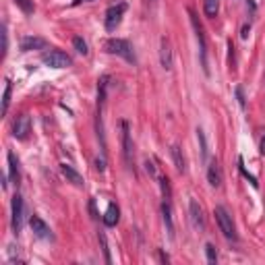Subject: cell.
<instances>
[{"mask_svg":"<svg viewBox=\"0 0 265 265\" xmlns=\"http://www.w3.org/2000/svg\"><path fill=\"white\" fill-rule=\"evenodd\" d=\"M104 50L108 54H116L120 58H124L127 62H135V50L131 46L129 40H120V37H110V40L104 42Z\"/></svg>","mask_w":265,"mask_h":265,"instance_id":"cell-1","label":"cell"},{"mask_svg":"<svg viewBox=\"0 0 265 265\" xmlns=\"http://www.w3.org/2000/svg\"><path fill=\"white\" fill-rule=\"evenodd\" d=\"M188 17H191V25L195 29V37H197V44H199V58H201V67H203L205 75H209V67H207V42H205V33H203V27L195 15L193 8H188Z\"/></svg>","mask_w":265,"mask_h":265,"instance_id":"cell-2","label":"cell"},{"mask_svg":"<svg viewBox=\"0 0 265 265\" xmlns=\"http://www.w3.org/2000/svg\"><path fill=\"white\" fill-rule=\"evenodd\" d=\"M213 216H216V222L220 226L222 234L228 238V241H236V228H234V222H232V216L228 213V209L218 205L216 209H213Z\"/></svg>","mask_w":265,"mask_h":265,"instance_id":"cell-3","label":"cell"},{"mask_svg":"<svg viewBox=\"0 0 265 265\" xmlns=\"http://www.w3.org/2000/svg\"><path fill=\"white\" fill-rule=\"evenodd\" d=\"M42 62L50 69H69L73 65L71 56L65 54L62 50H46L42 54Z\"/></svg>","mask_w":265,"mask_h":265,"instance_id":"cell-4","label":"cell"},{"mask_svg":"<svg viewBox=\"0 0 265 265\" xmlns=\"http://www.w3.org/2000/svg\"><path fill=\"white\" fill-rule=\"evenodd\" d=\"M127 12V2H118V4H112L108 10H106V17H104V25L108 31H114L120 21H122V15Z\"/></svg>","mask_w":265,"mask_h":265,"instance_id":"cell-5","label":"cell"},{"mask_svg":"<svg viewBox=\"0 0 265 265\" xmlns=\"http://www.w3.org/2000/svg\"><path fill=\"white\" fill-rule=\"evenodd\" d=\"M122 156L124 162H127L129 170H135V154H133V139H131V129H129V122H122Z\"/></svg>","mask_w":265,"mask_h":265,"instance_id":"cell-6","label":"cell"},{"mask_svg":"<svg viewBox=\"0 0 265 265\" xmlns=\"http://www.w3.org/2000/svg\"><path fill=\"white\" fill-rule=\"evenodd\" d=\"M10 209H12V216H10L12 232L19 234V232H21V228H23V197H21V195H15V197H12Z\"/></svg>","mask_w":265,"mask_h":265,"instance_id":"cell-7","label":"cell"},{"mask_svg":"<svg viewBox=\"0 0 265 265\" xmlns=\"http://www.w3.org/2000/svg\"><path fill=\"white\" fill-rule=\"evenodd\" d=\"M31 131V120L27 114H21L15 118V122H12V137L19 139V141H23V139H27Z\"/></svg>","mask_w":265,"mask_h":265,"instance_id":"cell-8","label":"cell"},{"mask_svg":"<svg viewBox=\"0 0 265 265\" xmlns=\"http://www.w3.org/2000/svg\"><path fill=\"white\" fill-rule=\"evenodd\" d=\"M188 216H191V222L197 230H205V216H203V209L197 203V199L188 201Z\"/></svg>","mask_w":265,"mask_h":265,"instance_id":"cell-9","label":"cell"},{"mask_svg":"<svg viewBox=\"0 0 265 265\" xmlns=\"http://www.w3.org/2000/svg\"><path fill=\"white\" fill-rule=\"evenodd\" d=\"M207 180H209L211 186H216V188L222 186V168H220V162L216 158L207 162Z\"/></svg>","mask_w":265,"mask_h":265,"instance_id":"cell-10","label":"cell"},{"mask_svg":"<svg viewBox=\"0 0 265 265\" xmlns=\"http://www.w3.org/2000/svg\"><path fill=\"white\" fill-rule=\"evenodd\" d=\"M160 62H162L164 71H170L172 65H174V60H172V46H170V42L166 40V37H162V42H160Z\"/></svg>","mask_w":265,"mask_h":265,"instance_id":"cell-11","label":"cell"},{"mask_svg":"<svg viewBox=\"0 0 265 265\" xmlns=\"http://www.w3.org/2000/svg\"><path fill=\"white\" fill-rule=\"evenodd\" d=\"M48 44L44 37H33V35H25L19 48H21V52H31V50H44Z\"/></svg>","mask_w":265,"mask_h":265,"instance_id":"cell-12","label":"cell"},{"mask_svg":"<svg viewBox=\"0 0 265 265\" xmlns=\"http://www.w3.org/2000/svg\"><path fill=\"white\" fill-rule=\"evenodd\" d=\"M29 224H31V230H33V234H35L37 238H52L50 226H48L40 216H33V218L29 220Z\"/></svg>","mask_w":265,"mask_h":265,"instance_id":"cell-13","label":"cell"},{"mask_svg":"<svg viewBox=\"0 0 265 265\" xmlns=\"http://www.w3.org/2000/svg\"><path fill=\"white\" fill-rule=\"evenodd\" d=\"M162 218H164V224H166V232H168V238L172 241L174 238V222H172V207H170V201L164 199L162 203Z\"/></svg>","mask_w":265,"mask_h":265,"instance_id":"cell-14","label":"cell"},{"mask_svg":"<svg viewBox=\"0 0 265 265\" xmlns=\"http://www.w3.org/2000/svg\"><path fill=\"white\" fill-rule=\"evenodd\" d=\"M60 172H62V176L69 180V182H73L75 186H83V176L75 170L73 166H69V164H60Z\"/></svg>","mask_w":265,"mask_h":265,"instance_id":"cell-15","label":"cell"},{"mask_svg":"<svg viewBox=\"0 0 265 265\" xmlns=\"http://www.w3.org/2000/svg\"><path fill=\"white\" fill-rule=\"evenodd\" d=\"M170 156H172V162H174V168L178 170L180 174L186 172V162H184V156H182V149L178 145H172L170 147Z\"/></svg>","mask_w":265,"mask_h":265,"instance_id":"cell-16","label":"cell"},{"mask_svg":"<svg viewBox=\"0 0 265 265\" xmlns=\"http://www.w3.org/2000/svg\"><path fill=\"white\" fill-rule=\"evenodd\" d=\"M6 158H8V178H10V182L17 184L19 182V160L12 151H8Z\"/></svg>","mask_w":265,"mask_h":265,"instance_id":"cell-17","label":"cell"},{"mask_svg":"<svg viewBox=\"0 0 265 265\" xmlns=\"http://www.w3.org/2000/svg\"><path fill=\"white\" fill-rule=\"evenodd\" d=\"M120 220V209L116 207V203H110L106 213H104V224L106 226H116Z\"/></svg>","mask_w":265,"mask_h":265,"instance_id":"cell-18","label":"cell"},{"mask_svg":"<svg viewBox=\"0 0 265 265\" xmlns=\"http://www.w3.org/2000/svg\"><path fill=\"white\" fill-rule=\"evenodd\" d=\"M218 8H220V0H205L203 10H205L207 17H216L218 15Z\"/></svg>","mask_w":265,"mask_h":265,"instance_id":"cell-19","label":"cell"},{"mask_svg":"<svg viewBox=\"0 0 265 265\" xmlns=\"http://www.w3.org/2000/svg\"><path fill=\"white\" fill-rule=\"evenodd\" d=\"M197 139H199V147H201V158H203V162H209L207 160V141H205V133L197 129Z\"/></svg>","mask_w":265,"mask_h":265,"instance_id":"cell-20","label":"cell"},{"mask_svg":"<svg viewBox=\"0 0 265 265\" xmlns=\"http://www.w3.org/2000/svg\"><path fill=\"white\" fill-rule=\"evenodd\" d=\"M158 180H160V186H162V195H164V199L166 201H170V195H172V191H170V180L166 178V176H158Z\"/></svg>","mask_w":265,"mask_h":265,"instance_id":"cell-21","label":"cell"},{"mask_svg":"<svg viewBox=\"0 0 265 265\" xmlns=\"http://www.w3.org/2000/svg\"><path fill=\"white\" fill-rule=\"evenodd\" d=\"M10 89H12V85H10V81H6V85H4V95H2V116H6V112H8V104H10Z\"/></svg>","mask_w":265,"mask_h":265,"instance_id":"cell-22","label":"cell"},{"mask_svg":"<svg viewBox=\"0 0 265 265\" xmlns=\"http://www.w3.org/2000/svg\"><path fill=\"white\" fill-rule=\"evenodd\" d=\"M15 2H17V6L25 12V15H33V10H35L33 0H15Z\"/></svg>","mask_w":265,"mask_h":265,"instance_id":"cell-23","label":"cell"},{"mask_svg":"<svg viewBox=\"0 0 265 265\" xmlns=\"http://www.w3.org/2000/svg\"><path fill=\"white\" fill-rule=\"evenodd\" d=\"M73 46H75V50H77V52L79 54H87V52H89V50H87V44H85V40H83V37H75V40H73Z\"/></svg>","mask_w":265,"mask_h":265,"instance_id":"cell-24","label":"cell"},{"mask_svg":"<svg viewBox=\"0 0 265 265\" xmlns=\"http://www.w3.org/2000/svg\"><path fill=\"white\" fill-rule=\"evenodd\" d=\"M205 255H207V261H209V263H216V261H218L216 247H213L211 243H207V245H205Z\"/></svg>","mask_w":265,"mask_h":265,"instance_id":"cell-25","label":"cell"},{"mask_svg":"<svg viewBox=\"0 0 265 265\" xmlns=\"http://www.w3.org/2000/svg\"><path fill=\"white\" fill-rule=\"evenodd\" d=\"M99 243H102V251H104L106 263H112V257H110V249H108V243H106V234H104V232H99Z\"/></svg>","mask_w":265,"mask_h":265,"instance_id":"cell-26","label":"cell"},{"mask_svg":"<svg viewBox=\"0 0 265 265\" xmlns=\"http://www.w3.org/2000/svg\"><path fill=\"white\" fill-rule=\"evenodd\" d=\"M238 166H241V172H243V176H245V178H249V182H251V184H253L255 188H257V178H255V176H253V174H249V172L245 170V164H243V158H241V160H238Z\"/></svg>","mask_w":265,"mask_h":265,"instance_id":"cell-27","label":"cell"},{"mask_svg":"<svg viewBox=\"0 0 265 265\" xmlns=\"http://www.w3.org/2000/svg\"><path fill=\"white\" fill-rule=\"evenodd\" d=\"M6 50H8V35H6V25H2V58L6 56Z\"/></svg>","mask_w":265,"mask_h":265,"instance_id":"cell-28","label":"cell"},{"mask_svg":"<svg viewBox=\"0 0 265 265\" xmlns=\"http://www.w3.org/2000/svg\"><path fill=\"white\" fill-rule=\"evenodd\" d=\"M145 170H147L151 176H154V178H158V176H160L158 170H156V164H154V162H145Z\"/></svg>","mask_w":265,"mask_h":265,"instance_id":"cell-29","label":"cell"},{"mask_svg":"<svg viewBox=\"0 0 265 265\" xmlns=\"http://www.w3.org/2000/svg\"><path fill=\"white\" fill-rule=\"evenodd\" d=\"M95 168H97L99 172H104V170H106V158H104V156L95 160Z\"/></svg>","mask_w":265,"mask_h":265,"instance_id":"cell-30","label":"cell"},{"mask_svg":"<svg viewBox=\"0 0 265 265\" xmlns=\"http://www.w3.org/2000/svg\"><path fill=\"white\" fill-rule=\"evenodd\" d=\"M236 99H238V104H241V108H245V95H243V89L241 87H236Z\"/></svg>","mask_w":265,"mask_h":265,"instance_id":"cell-31","label":"cell"},{"mask_svg":"<svg viewBox=\"0 0 265 265\" xmlns=\"http://www.w3.org/2000/svg\"><path fill=\"white\" fill-rule=\"evenodd\" d=\"M259 151L265 156V133H263V135H261V139H259Z\"/></svg>","mask_w":265,"mask_h":265,"instance_id":"cell-32","label":"cell"},{"mask_svg":"<svg viewBox=\"0 0 265 265\" xmlns=\"http://www.w3.org/2000/svg\"><path fill=\"white\" fill-rule=\"evenodd\" d=\"M249 31H251V27H249V25H245V27H243V33H241L243 40H247V37H249Z\"/></svg>","mask_w":265,"mask_h":265,"instance_id":"cell-33","label":"cell"},{"mask_svg":"<svg viewBox=\"0 0 265 265\" xmlns=\"http://www.w3.org/2000/svg\"><path fill=\"white\" fill-rule=\"evenodd\" d=\"M79 2H81V0H75V4H79Z\"/></svg>","mask_w":265,"mask_h":265,"instance_id":"cell-34","label":"cell"},{"mask_svg":"<svg viewBox=\"0 0 265 265\" xmlns=\"http://www.w3.org/2000/svg\"><path fill=\"white\" fill-rule=\"evenodd\" d=\"M149 2H151V4H154V2H156V0H149Z\"/></svg>","mask_w":265,"mask_h":265,"instance_id":"cell-35","label":"cell"},{"mask_svg":"<svg viewBox=\"0 0 265 265\" xmlns=\"http://www.w3.org/2000/svg\"><path fill=\"white\" fill-rule=\"evenodd\" d=\"M87 2H91V0H87Z\"/></svg>","mask_w":265,"mask_h":265,"instance_id":"cell-36","label":"cell"},{"mask_svg":"<svg viewBox=\"0 0 265 265\" xmlns=\"http://www.w3.org/2000/svg\"><path fill=\"white\" fill-rule=\"evenodd\" d=\"M263 81H265V77H263Z\"/></svg>","mask_w":265,"mask_h":265,"instance_id":"cell-37","label":"cell"}]
</instances>
